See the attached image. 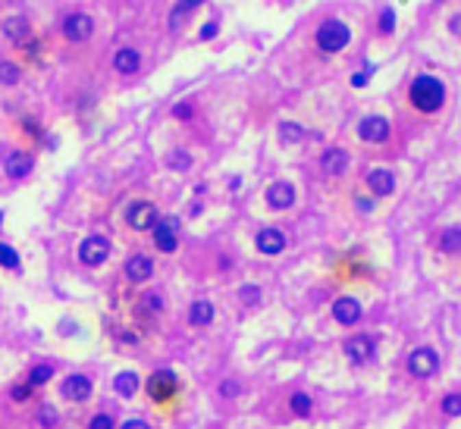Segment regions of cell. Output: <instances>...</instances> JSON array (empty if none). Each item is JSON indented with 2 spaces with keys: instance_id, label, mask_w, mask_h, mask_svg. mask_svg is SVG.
<instances>
[{
  "instance_id": "cell-1",
  "label": "cell",
  "mask_w": 461,
  "mask_h": 429,
  "mask_svg": "<svg viewBox=\"0 0 461 429\" xmlns=\"http://www.w3.org/2000/svg\"><path fill=\"white\" fill-rule=\"evenodd\" d=\"M408 101H411V107L421 113H436L446 104V85H443L436 75H427V73L417 75L408 88Z\"/></svg>"
},
{
  "instance_id": "cell-2",
  "label": "cell",
  "mask_w": 461,
  "mask_h": 429,
  "mask_svg": "<svg viewBox=\"0 0 461 429\" xmlns=\"http://www.w3.org/2000/svg\"><path fill=\"white\" fill-rule=\"evenodd\" d=\"M349 41H351V31H349V25H345L342 19H323V23L317 25V47L323 53L345 51Z\"/></svg>"
},
{
  "instance_id": "cell-3",
  "label": "cell",
  "mask_w": 461,
  "mask_h": 429,
  "mask_svg": "<svg viewBox=\"0 0 461 429\" xmlns=\"http://www.w3.org/2000/svg\"><path fill=\"white\" fill-rule=\"evenodd\" d=\"M405 370H408L414 379H433L439 373V354L433 348H427V345H421V348H414L408 354Z\"/></svg>"
},
{
  "instance_id": "cell-4",
  "label": "cell",
  "mask_w": 461,
  "mask_h": 429,
  "mask_svg": "<svg viewBox=\"0 0 461 429\" xmlns=\"http://www.w3.org/2000/svg\"><path fill=\"white\" fill-rule=\"evenodd\" d=\"M342 351H345V357H349L355 367H361V363H371L373 357H377V339H373V335H367V333L351 335V339L342 345Z\"/></svg>"
},
{
  "instance_id": "cell-5",
  "label": "cell",
  "mask_w": 461,
  "mask_h": 429,
  "mask_svg": "<svg viewBox=\"0 0 461 429\" xmlns=\"http://www.w3.org/2000/svg\"><path fill=\"white\" fill-rule=\"evenodd\" d=\"M151 235H154V244L160 248V251L173 254L179 248V220H176V216H164V220H157L154 229H151Z\"/></svg>"
},
{
  "instance_id": "cell-6",
  "label": "cell",
  "mask_w": 461,
  "mask_h": 429,
  "mask_svg": "<svg viewBox=\"0 0 461 429\" xmlns=\"http://www.w3.org/2000/svg\"><path fill=\"white\" fill-rule=\"evenodd\" d=\"M107 257H110V242L104 235H88L79 244V260L85 267H101Z\"/></svg>"
},
{
  "instance_id": "cell-7",
  "label": "cell",
  "mask_w": 461,
  "mask_h": 429,
  "mask_svg": "<svg viewBox=\"0 0 461 429\" xmlns=\"http://www.w3.org/2000/svg\"><path fill=\"white\" fill-rule=\"evenodd\" d=\"M157 220H160V216H157V207L151 204V200H135V204H129V210H126V222L135 232L154 229Z\"/></svg>"
},
{
  "instance_id": "cell-8",
  "label": "cell",
  "mask_w": 461,
  "mask_h": 429,
  "mask_svg": "<svg viewBox=\"0 0 461 429\" xmlns=\"http://www.w3.org/2000/svg\"><path fill=\"white\" fill-rule=\"evenodd\" d=\"M63 35H66L69 41H75V44H82V41H88V38L95 35V19H91L88 13H69L66 19H63Z\"/></svg>"
},
{
  "instance_id": "cell-9",
  "label": "cell",
  "mask_w": 461,
  "mask_h": 429,
  "mask_svg": "<svg viewBox=\"0 0 461 429\" xmlns=\"http://www.w3.org/2000/svg\"><path fill=\"white\" fill-rule=\"evenodd\" d=\"M361 317H364V307H361V301L351 295H342L333 301V320L339 326H358L361 323Z\"/></svg>"
},
{
  "instance_id": "cell-10",
  "label": "cell",
  "mask_w": 461,
  "mask_h": 429,
  "mask_svg": "<svg viewBox=\"0 0 461 429\" xmlns=\"http://www.w3.org/2000/svg\"><path fill=\"white\" fill-rule=\"evenodd\" d=\"M176 389H179V379H176V373L173 370H157V373H151V379H148V395L154 401H170L173 395H176Z\"/></svg>"
},
{
  "instance_id": "cell-11",
  "label": "cell",
  "mask_w": 461,
  "mask_h": 429,
  "mask_svg": "<svg viewBox=\"0 0 461 429\" xmlns=\"http://www.w3.org/2000/svg\"><path fill=\"white\" fill-rule=\"evenodd\" d=\"M389 132H393V126H389L386 116H367V119H361V126H358V138L367 141V144H383V141H389Z\"/></svg>"
},
{
  "instance_id": "cell-12",
  "label": "cell",
  "mask_w": 461,
  "mask_h": 429,
  "mask_svg": "<svg viewBox=\"0 0 461 429\" xmlns=\"http://www.w3.org/2000/svg\"><path fill=\"white\" fill-rule=\"evenodd\" d=\"M91 379L85 376V373H73V376L63 379V385H60V392H63V398L66 401H88L91 398Z\"/></svg>"
},
{
  "instance_id": "cell-13",
  "label": "cell",
  "mask_w": 461,
  "mask_h": 429,
  "mask_svg": "<svg viewBox=\"0 0 461 429\" xmlns=\"http://www.w3.org/2000/svg\"><path fill=\"white\" fill-rule=\"evenodd\" d=\"M254 248H258L260 254H267V257H276V254L286 251V235L279 229H273V226H267V229L258 232V238H254Z\"/></svg>"
},
{
  "instance_id": "cell-14",
  "label": "cell",
  "mask_w": 461,
  "mask_h": 429,
  "mask_svg": "<svg viewBox=\"0 0 461 429\" xmlns=\"http://www.w3.org/2000/svg\"><path fill=\"white\" fill-rule=\"evenodd\" d=\"M367 188H371L377 198H389L395 192V172L386 166H377V170L367 172Z\"/></svg>"
},
{
  "instance_id": "cell-15",
  "label": "cell",
  "mask_w": 461,
  "mask_h": 429,
  "mask_svg": "<svg viewBox=\"0 0 461 429\" xmlns=\"http://www.w3.org/2000/svg\"><path fill=\"white\" fill-rule=\"evenodd\" d=\"M320 170L327 176H342L349 170V151L345 148H327L323 157H320Z\"/></svg>"
},
{
  "instance_id": "cell-16",
  "label": "cell",
  "mask_w": 461,
  "mask_h": 429,
  "mask_svg": "<svg viewBox=\"0 0 461 429\" xmlns=\"http://www.w3.org/2000/svg\"><path fill=\"white\" fill-rule=\"evenodd\" d=\"M267 204L273 210H289L292 204H295V188H292V182H273V185L267 188Z\"/></svg>"
},
{
  "instance_id": "cell-17",
  "label": "cell",
  "mask_w": 461,
  "mask_h": 429,
  "mask_svg": "<svg viewBox=\"0 0 461 429\" xmlns=\"http://www.w3.org/2000/svg\"><path fill=\"white\" fill-rule=\"evenodd\" d=\"M126 276L129 282H148L154 276V260L145 257V254H132L126 260Z\"/></svg>"
},
{
  "instance_id": "cell-18",
  "label": "cell",
  "mask_w": 461,
  "mask_h": 429,
  "mask_svg": "<svg viewBox=\"0 0 461 429\" xmlns=\"http://www.w3.org/2000/svg\"><path fill=\"white\" fill-rule=\"evenodd\" d=\"M113 69H116L119 75H135L142 69V53L135 51V47H123V51H116V57H113Z\"/></svg>"
},
{
  "instance_id": "cell-19",
  "label": "cell",
  "mask_w": 461,
  "mask_h": 429,
  "mask_svg": "<svg viewBox=\"0 0 461 429\" xmlns=\"http://www.w3.org/2000/svg\"><path fill=\"white\" fill-rule=\"evenodd\" d=\"M3 172H7L10 179H25L32 172V154H25V151H13V154H7V160H3Z\"/></svg>"
},
{
  "instance_id": "cell-20",
  "label": "cell",
  "mask_w": 461,
  "mask_h": 429,
  "mask_svg": "<svg viewBox=\"0 0 461 429\" xmlns=\"http://www.w3.org/2000/svg\"><path fill=\"white\" fill-rule=\"evenodd\" d=\"M3 35L13 41V44H25L32 35V25L25 16H10V19H3Z\"/></svg>"
},
{
  "instance_id": "cell-21",
  "label": "cell",
  "mask_w": 461,
  "mask_h": 429,
  "mask_svg": "<svg viewBox=\"0 0 461 429\" xmlns=\"http://www.w3.org/2000/svg\"><path fill=\"white\" fill-rule=\"evenodd\" d=\"M214 304L208 301V298H198V301H192V307H188V323L192 326H210L214 323Z\"/></svg>"
},
{
  "instance_id": "cell-22",
  "label": "cell",
  "mask_w": 461,
  "mask_h": 429,
  "mask_svg": "<svg viewBox=\"0 0 461 429\" xmlns=\"http://www.w3.org/2000/svg\"><path fill=\"white\" fill-rule=\"evenodd\" d=\"M113 389H116L119 398H132V395L138 392V373H132V370L116 373V379H113Z\"/></svg>"
},
{
  "instance_id": "cell-23",
  "label": "cell",
  "mask_w": 461,
  "mask_h": 429,
  "mask_svg": "<svg viewBox=\"0 0 461 429\" xmlns=\"http://www.w3.org/2000/svg\"><path fill=\"white\" fill-rule=\"evenodd\" d=\"M439 251L443 254H461V226H446L439 235Z\"/></svg>"
},
{
  "instance_id": "cell-24",
  "label": "cell",
  "mask_w": 461,
  "mask_h": 429,
  "mask_svg": "<svg viewBox=\"0 0 461 429\" xmlns=\"http://www.w3.org/2000/svg\"><path fill=\"white\" fill-rule=\"evenodd\" d=\"M201 3H208V0H179L176 7H173V13H170V29H179V23H182L192 10L201 7Z\"/></svg>"
},
{
  "instance_id": "cell-25",
  "label": "cell",
  "mask_w": 461,
  "mask_h": 429,
  "mask_svg": "<svg viewBox=\"0 0 461 429\" xmlns=\"http://www.w3.org/2000/svg\"><path fill=\"white\" fill-rule=\"evenodd\" d=\"M289 407H292V414H295V417H311L314 401H311V395H308V392H292Z\"/></svg>"
},
{
  "instance_id": "cell-26",
  "label": "cell",
  "mask_w": 461,
  "mask_h": 429,
  "mask_svg": "<svg viewBox=\"0 0 461 429\" xmlns=\"http://www.w3.org/2000/svg\"><path fill=\"white\" fill-rule=\"evenodd\" d=\"M279 138H283V144H298V141L305 138V129L286 119V122H279Z\"/></svg>"
},
{
  "instance_id": "cell-27",
  "label": "cell",
  "mask_w": 461,
  "mask_h": 429,
  "mask_svg": "<svg viewBox=\"0 0 461 429\" xmlns=\"http://www.w3.org/2000/svg\"><path fill=\"white\" fill-rule=\"evenodd\" d=\"M51 376H53L51 363H38V367H32V370H29V385H32V389H35V385H45V382H51Z\"/></svg>"
},
{
  "instance_id": "cell-28",
  "label": "cell",
  "mask_w": 461,
  "mask_h": 429,
  "mask_svg": "<svg viewBox=\"0 0 461 429\" xmlns=\"http://www.w3.org/2000/svg\"><path fill=\"white\" fill-rule=\"evenodd\" d=\"M439 411H443V417H461V392H449Z\"/></svg>"
},
{
  "instance_id": "cell-29",
  "label": "cell",
  "mask_w": 461,
  "mask_h": 429,
  "mask_svg": "<svg viewBox=\"0 0 461 429\" xmlns=\"http://www.w3.org/2000/svg\"><path fill=\"white\" fill-rule=\"evenodd\" d=\"M0 267L19 270V254H16L10 244H3V242H0Z\"/></svg>"
},
{
  "instance_id": "cell-30",
  "label": "cell",
  "mask_w": 461,
  "mask_h": 429,
  "mask_svg": "<svg viewBox=\"0 0 461 429\" xmlns=\"http://www.w3.org/2000/svg\"><path fill=\"white\" fill-rule=\"evenodd\" d=\"M0 81H3V85H16V81H19V66L3 60V63H0Z\"/></svg>"
},
{
  "instance_id": "cell-31",
  "label": "cell",
  "mask_w": 461,
  "mask_h": 429,
  "mask_svg": "<svg viewBox=\"0 0 461 429\" xmlns=\"http://www.w3.org/2000/svg\"><path fill=\"white\" fill-rule=\"evenodd\" d=\"M238 298H242L245 307H254V304L260 301V289L258 285H242V289H238Z\"/></svg>"
},
{
  "instance_id": "cell-32",
  "label": "cell",
  "mask_w": 461,
  "mask_h": 429,
  "mask_svg": "<svg viewBox=\"0 0 461 429\" xmlns=\"http://www.w3.org/2000/svg\"><path fill=\"white\" fill-rule=\"evenodd\" d=\"M160 311H164L160 295H142V313H160Z\"/></svg>"
},
{
  "instance_id": "cell-33",
  "label": "cell",
  "mask_w": 461,
  "mask_h": 429,
  "mask_svg": "<svg viewBox=\"0 0 461 429\" xmlns=\"http://www.w3.org/2000/svg\"><path fill=\"white\" fill-rule=\"evenodd\" d=\"M393 29H395V13H393V7H386L379 13V31H383V35H393Z\"/></svg>"
},
{
  "instance_id": "cell-34",
  "label": "cell",
  "mask_w": 461,
  "mask_h": 429,
  "mask_svg": "<svg viewBox=\"0 0 461 429\" xmlns=\"http://www.w3.org/2000/svg\"><path fill=\"white\" fill-rule=\"evenodd\" d=\"M166 163H170L173 170H188V166H192V157H188L186 151H176V154H170Z\"/></svg>"
},
{
  "instance_id": "cell-35",
  "label": "cell",
  "mask_w": 461,
  "mask_h": 429,
  "mask_svg": "<svg viewBox=\"0 0 461 429\" xmlns=\"http://www.w3.org/2000/svg\"><path fill=\"white\" fill-rule=\"evenodd\" d=\"M88 429H113V417L110 414H95L88 423Z\"/></svg>"
},
{
  "instance_id": "cell-36",
  "label": "cell",
  "mask_w": 461,
  "mask_h": 429,
  "mask_svg": "<svg viewBox=\"0 0 461 429\" xmlns=\"http://www.w3.org/2000/svg\"><path fill=\"white\" fill-rule=\"evenodd\" d=\"M38 420H41V426L51 429L53 423H57V411L53 407H41V414H38Z\"/></svg>"
},
{
  "instance_id": "cell-37",
  "label": "cell",
  "mask_w": 461,
  "mask_h": 429,
  "mask_svg": "<svg viewBox=\"0 0 461 429\" xmlns=\"http://www.w3.org/2000/svg\"><path fill=\"white\" fill-rule=\"evenodd\" d=\"M238 392H242V389H238V382H229V379H226V382H220V395H223V398H236Z\"/></svg>"
},
{
  "instance_id": "cell-38",
  "label": "cell",
  "mask_w": 461,
  "mask_h": 429,
  "mask_svg": "<svg viewBox=\"0 0 461 429\" xmlns=\"http://www.w3.org/2000/svg\"><path fill=\"white\" fill-rule=\"evenodd\" d=\"M32 398V385L23 382V385H16L13 389V401H29Z\"/></svg>"
},
{
  "instance_id": "cell-39",
  "label": "cell",
  "mask_w": 461,
  "mask_h": 429,
  "mask_svg": "<svg viewBox=\"0 0 461 429\" xmlns=\"http://www.w3.org/2000/svg\"><path fill=\"white\" fill-rule=\"evenodd\" d=\"M367 81H371V73H355V75H351V85H355V88H364Z\"/></svg>"
},
{
  "instance_id": "cell-40",
  "label": "cell",
  "mask_w": 461,
  "mask_h": 429,
  "mask_svg": "<svg viewBox=\"0 0 461 429\" xmlns=\"http://www.w3.org/2000/svg\"><path fill=\"white\" fill-rule=\"evenodd\" d=\"M173 116H176V119H188V116H192V107H188V104H179L176 110H173Z\"/></svg>"
},
{
  "instance_id": "cell-41",
  "label": "cell",
  "mask_w": 461,
  "mask_h": 429,
  "mask_svg": "<svg viewBox=\"0 0 461 429\" xmlns=\"http://www.w3.org/2000/svg\"><path fill=\"white\" fill-rule=\"evenodd\" d=\"M214 35H216V23H208V25L201 29V41H210Z\"/></svg>"
},
{
  "instance_id": "cell-42",
  "label": "cell",
  "mask_w": 461,
  "mask_h": 429,
  "mask_svg": "<svg viewBox=\"0 0 461 429\" xmlns=\"http://www.w3.org/2000/svg\"><path fill=\"white\" fill-rule=\"evenodd\" d=\"M119 429H151V426H148V423H145V420H126V423H123V426H119Z\"/></svg>"
},
{
  "instance_id": "cell-43",
  "label": "cell",
  "mask_w": 461,
  "mask_h": 429,
  "mask_svg": "<svg viewBox=\"0 0 461 429\" xmlns=\"http://www.w3.org/2000/svg\"><path fill=\"white\" fill-rule=\"evenodd\" d=\"M449 31H455V35H461V13H455L452 19H449Z\"/></svg>"
},
{
  "instance_id": "cell-44",
  "label": "cell",
  "mask_w": 461,
  "mask_h": 429,
  "mask_svg": "<svg viewBox=\"0 0 461 429\" xmlns=\"http://www.w3.org/2000/svg\"><path fill=\"white\" fill-rule=\"evenodd\" d=\"M358 210H361V213H371V210H373V200L358 198Z\"/></svg>"
},
{
  "instance_id": "cell-45",
  "label": "cell",
  "mask_w": 461,
  "mask_h": 429,
  "mask_svg": "<svg viewBox=\"0 0 461 429\" xmlns=\"http://www.w3.org/2000/svg\"><path fill=\"white\" fill-rule=\"evenodd\" d=\"M0 220H3V213H0Z\"/></svg>"
}]
</instances>
